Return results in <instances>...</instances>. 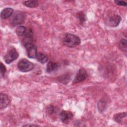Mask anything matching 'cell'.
<instances>
[{"label": "cell", "mask_w": 127, "mask_h": 127, "mask_svg": "<svg viewBox=\"0 0 127 127\" xmlns=\"http://www.w3.org/2000/svg\"><path fill=\"white\" fill-rule=\"evenodd\" d=\"M17 67L20 71L26 72L32 70L34 67V65L27 59H22L18 63Z\"/></svg>", "instance_id": "cell-2"}, {"label": "cell", "mask_w": 127, "mask_h": 127, "mask_svg": "<svg viewBox=\"0 0 127 127\" xmlns=\"http://www.w3.org/2000/svg\"><path fill=\"white\" fill-rule=\"evenodd\" d=\"M71 78L72 74L70 73H66L59 76L57 78V80L63 84H67L70 81Z\"/></svg>", "instance_id": "cell-11"}, {"label": "cell", "mask_w": 127, "mask_h": 127, "mask_svg": "<svg viewBox=\"0 0 127 127\" xmlns=\"http://www.w3.org/2000/svg\"><path fill=\"white\" fill-rule=\"evenodd\" d=\"M122 20L121 17L117 14L111 16L107 20V24L111 27L118 26Z\"/></svg>", "instance_id": "cell-8"}, {"label": "cell", "mask_w": 127, "mask_h": 127, "mask_svg": "<svg viewBox=\"0 0 127 127\" xmlns=\"http://www.w3.org/2000/svg\"><path fill=\"white\" fill-rule=\"evenodd\" d=\"M87 77V73L85 69L81 68H80L77 72L76 74L73 81L72 83H77L79 82H81L84 81L86 78Z\"/></svg>", "instance_id": "cell-6"}, {"label": "cell", "mask_w": 127, "mask_h": 127, "mask_svg": "<svg viewBox=\"0 0 127 127\" xmlns=\"http://www.w3.org/2000/svg\"><path fill=\"white\" fill-rule=\"evenodd\" d=\"M36 58L39 62L41 63L42 64L46 63L48 60V58L47 56L42 53H37Z\"/></svg>", "instance_id": "cell-15"}, {"label": "cell", "mask_w": 127, "mask_h": 127, "mask_svg": "<svg viewBox=\"0 0 127 127\" xmlns=\"http://www.w3.org/2000/svg\"><path fill=\"white\" fill-rule=\"evenodd\" d=\"M98 108L100 112H103L106 108V103L104 100H100L98 103Z\"/></svg>", "instance_id": "cell-20"}, {"label": "cell", "mask_w": 127, "mask_h": 127, "mask_svg": "<svg viewBox=\"0 0 127 127\" xmlns=\"http://www.w3.org/2000/svg\"><path fill=\"white\" fill-rule=\"evenodd\" d=\"M76 17L78 18V19L79 20V22L81 23H83V22H84L86 21V18L85 15L82 11L78 12L76 14Z\"/></svg>", "instance_id": "cell-19"}, {"label": "cell", "mask_w": 127, "mask_h": 127, "mask_svg": "<svg viewBox=\"0 0 127 127\" xmlns=\"http://www.w3.org/2000/svg\"><path fill=\"white\" fill-rule=\"evenodd\" d=\"M64 44L69 48H73L78 46L81 41L80 38L72 34L66 33L63 39Z\"/></svg>", "instance_id": "cell-1"}, {"label": "cell", "mask_w": 127, "mask_h": 127, "mask_svg": "<svg viewBox=\"0 0 127 127\" xmlns=\"http://www.w3.org/2000/svg\"><path fill=\"white\" fill-rule=\"evenodd\" d=\"M13 10L10 7H6L2 9L0 12V17L3 19H6L9 17L13 13Z\"/></svg>", "instance_id": "cell-13"}, {"label": "cell", "mask_w": 127, "mask_h": 127, "mask_svg": "<svg viewBox=\"0 0 127 127\" xmlns=\"http://www.w3.org/2000/svg\"><path fill=\"white\" fill-rule=\"evenodd\" d=\"M22 44L26 49L34 44L33 43V33L30 29L27 30L24 34L22 40Z\"/></svg>", "instance_id": "cell-4"}, {"label": "cell", "mask_w": 127, "mask_h": 127, "mask_svg": "<svg viewBox=\"0 0 127 127\" xmlns=\"http://www.w3.org/2000/svg\"><path fill=\"white\" fill-rule=\"evenodd\" d=\"M47 111L50 115H53L57 112L56 108L53 105H49L47 108Z\"/></svg>", "instance_id": "cell-21"}, {"label": "cell", "mask_w": 127, "mask_h": 127, "mask_svg": "<svg viewBox=\"0 0 127 127\" xmlns=\"http://www.w3.org/2000/svg\"><path fill=\"white\" fill-rule=\"evenodd\" d=\"M19 54L15 48H12L10 50L8 53L4 56L3 59L5 63L9 64L18 58Z\"/></svg>", "instance_id": "cell-3"}, {"label": "cell", "mask_w": 127, "mask_h": 127, "mask_svg": "<svg viewBox=\"0 0 127 127\" xmlns=\"http://www.w3.org/2000/svg\"><path fill=\"white\" fill-rule=\"evenodd\" d=\"M23 126L24 127H29V126H39L38 125H24Z\"/></svg>", "instance_id": "cell-24"}, {"label": "cell", "mask_w": 127, "mask_h": 127, "mask_svg": "<svg viewBox=\"0 0 127 127\" xmlns=\"http://www.w3.org/2000/svg\"><path fill=\"white\" fill-rule=\"evenodd\" d=\"M120 48L125 52H127V41L126 39H122L119 42Z\"/></svg>", "instance_id": "cell-18"}, {"label": "cell", "mask_w": 127, "mask_h": 127, "mask_svg": "<svg viewBox=\"0 0 127 127\" xmlns=\"http://www.w3.org/2000/svg\"><path fill=\"white\" fill-rule=\"evenodd\" d=\"M23 4L28 7H36L39 5V2L36 0H26L23 2Z\"/></svg>", "instance_id": "cell-16"}, {"label": "cell", "mask_w": 127, "mask_h": 127, "mask_svg": "<svg viewBox=\"0 0 127 127\" xmlns=\"http://www.w3.org/2000/svg\"><path fill=\"white\" fill-rule=\"evenodd\" d=\"M26 14L24 12H19L16 14L11 19V24L14 25H18L22 24L26 18Z\"/></svg>", "instance_id": "cell-5"}, {"label": "cell", "mask_w": 127, "mask_h": 127, "mask_svg": "<svg viewBox=\"0 0 127 127\" xmlns=\"http://www.w3.org/2000/svg\"><path fill=\"white\" fill-rule=\"evenodd\" d=\"M127 112H122L116 114L113 117V119L115 121L119 124L123 123L124 119H126L127 118Z\"/></svg>", "instance_id": "cell-12"}, {"label": "cell", "mask_w": 127, "mask_h": 127, "mask_svg": "<svg viewBox=\"0 0 127 127\" xmlns=\"http://www.w3.org/2000/svg\"><path fill=\"white\" fill-rule=\"evenodd\" d=\"M26 49L27 51V56L29 58L34 59L36 58L37 55V49L35 45L33 44L32 45L27 48Z\"/></svg>", "instance_id": "cell-10"}, {"label": "cell", "mask_w": 127, "mask_h": 127, "mask_svg": "<svg viewBox=\"0 0 127 127\" xmlns=\"http://www.w3.org/2000/svg\"><path fill=\"white\" fill-rule=\"evenodd\" d=\"M6 71V67L5 65L1 62L0 63V73L2 75L4 76Z\"/></svg>", "instance_id": "cell-22"}, {"label": "cell", "mask_w": 127, "mask_h": 127, "mask_svg": "<svg viewBox=\"0 0 127 127\" xmlns=\"http://www.w3.org/2000/svg\"><path fill=\"white\" fill-rule=\"evenodd\" d=\"M60 65L56 63L53 62H49L47 64L46 71L48 73L52 72L58 69Z\"/></svg>", "instance_id": "cell-14"}, {"label": "cell", "mask_w": 127, "mask_h": 127, "mask_svg": "<svg viewBox=\"0 0 127 127\" xmlns=\"http://www.w3.org/2000/svg\"><path fill=\"white\" fill-rule=\"evenodd\" d=\"M10 102V98L5 94L1 93L0 94V109L6 108Z\"/></svg>", "instance_id": "cell-9"}, {"label": "cell", "mask_w": 127, "mask_h": 127, "mask_svg": "<svg viewBox=\"0 0 127 127\" xmlns=\"http://www.w3.org/2000/svg\"><path fill=\"white\" fill-rule=\"evenodd\" d=\"M114 2L116 4L120 6H127V3L123 0H115Z\"/></svg>", "instance_id": "cell-23"}, {"label": "cell", "mask_w": 127, "mask_h": 127, "mask_svg": "<svg viewBox=\"0 0 127 127\" xmlns=\"http://www.w3.org/2000/svg\"><path fill=\"white\" fill-rule=\"evenodd\" d=\"M27 31L26 28L24 26H19L16 29V33L18 36L24 35Z\"/></svg>", "instance_id": "cell-17"}, {"label": "cell", "mask_w": 127, "mask_h": 127, "mask_svg": "<svg viewBox=\"0 0 127 127\" xmlns=\"http://www.w3.org/2000/svg\"><path fill=\"white\" fill-rule=\"evenodd\" d=\"M73 117V114L68 111H62L60 114V119L64 124H68Z\"/></svg>", "instance_id": "cell-7"}]
</instances>
